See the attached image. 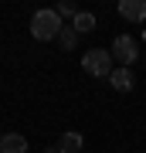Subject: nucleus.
Returning a JSON list of instances; mask_svg holds the SVG:
<instances>
[{
  "instance_id": "nucleus-1",
  "label": "nucleus",
  "mask_w": 146,
  "mask_h": 153,
  "mask_svg": "<svg viewBox=\"0 0 146 153\" xmlns=\"http://www.w3.org/2000/svg\"><path fill=\"white\" fill-rule=\"evenodd\" d=\"M61 17H58V10L54 7H41V10H34V17H31V34L38 41H58V34H61Z\"/></svg>"
},
{
  "instance_id": "nucleus-2",
  "label": "nucleus",
  "mask_w": 146,
  "mask_h": 153,
  "mask_svg": "<svg viewBox=\"0 0 146 153\" xmlns=\"http://www.w3.org/2000/svg\"><path fill=\"white\" fill-rule=\"evenodd\" d=\"M112 51L109 48H88L85 55H82V68L88 71V75H95V78H109L112 75Z\"/></svg>"
},
{
  "instance_id": "nucleus-3",
  "label": "nucleus",
  "mask_w": 146,
  "mask_h": 153,
  "mask_svg": "<svg viewBox=\"0 0 146 153\" xmlns=\"http://www.w3.org/2000/svg\"><path fill=\"white\" fill-rule=\"evenodd\" d=\"M112 58L119 61L122 68H133L136 58H139V44H136V38H129V34H119V38L112 41Z\"/></svg>"
},
{
  "instance_id": "nucleus-4",
  "label": "nucleus",
  "mask_w": 146,
  "mask_h": 153,
  "mask_svg": "<svg viewBox=\"0 0 146 153\" xmlns=\"http://www.w3.org/2000/svg\"><path fill=\"white\" fill-rule=\"evenodd\" d=\"M119 14L129 24H143L146 21V0H119Z\"/></svg>"
},
{
  "instance_id": "nucleus-5",
  "label": "nucleus",
  "mask_w": 146,
  "mask_h": 153,
  "mask_svg": "<svg viewBox=\"0 0 146 153\" xmlns=\"http://www.w3.org/2000/svg\"><path fill=\"white\" fill-rule=\"evenodd\" d=\"M109 85H112L116 92H133V85H136L133 68H112V75H109Z\"/></svg>"
},
{
  "instance_id": "nucleus-6",
  "label": "nucleus",
  "mask_w": 146,
  "mask_h": 153,
  "mask_svg": "<svg viewBox=\"0 0 146 153\" xmlns=\"http://www.w3.org/2000/svg\"><path fill=\"white\" fill-rule=\"evenodd\" d=\"M0 153H27V136H21V133H4L0 136Z\"/></svg>"
},
{
  "instance_id": "nucleus-7",
  "label": "nucleus",
  "mask_w": 146,
  "mask_h": 153,
  "mask_svg": "<svg viewBox=\"0 0 146 153\" xmlns=\"http://www.w3.org/2000/svg\"><path fill=\"white\" fill-rule=\"evenodd\" d=\"M82 146H85V136L75 133V129L61 133V140H58V150H61V153H82Z\"/></svg>"
},
{
  "instance_id": "nucleus-8",
  "label": "nucleus",
  "mask_w": 146,
  "mask_h": 153,
  "mask_svg": "<svg viewBox=\"0 0 146 153\" xmlns=\"http://www.w3.org/2000/svg\"><path fill=\"white\" fill-rule=\"evenodd\" d=\"M95 24H99V21H95V14L78 10V14H75V21H71V27H75L78 34H92V31H95Z\"/></svg>"
},
{
  "instance_id": "nucleus-9",
  "label": "nucleus",
  "mask_w": 146,
  "mask_h": 153,
  "mask_svg": "<svg viewBox=\"0 0 146 153\" xmlns=\"http://www.w3.org/2000/svg\"><path fill=\"white\" fill-rule=\"evenodd\" d=\"M58 44H61L65 51H71V48L78 44V31H75V27H61V34H58Z\"/></svg>"
},
{
  "instance_id": "nucleus-10",
  "label": "nucleus",
  "mask_w": 146,
  "mask_h": 153,
  "mask_svg": "<svg viewBox=\"0 0 146 153\" xmlns=\"http://www.w3.org/2000/svg\"><path fill=\"white\" fill-rule=\"evenodd\" d=\"M75 14H78V7L71 4V0H61L58 4V17H71V21H75Z\"/></svg>"
},
{
  "instance_id": "nucleus-11",
  "label": "nucleus",
  "mask_w": 146,
  "mask_h": 153,
  "mask_svg": "<svg viewBox=\"0 0 146 153\" xmlns=\"http://www.w3.org/2000/svg\"><path fill=\"white\" fill-rule=\"evenodd\" d=\"M44 153H61V150H58V146H48V150H44Z\"/></svg>"
}]
</instances>
